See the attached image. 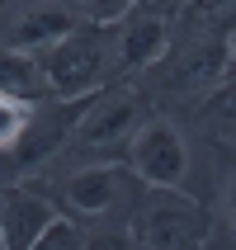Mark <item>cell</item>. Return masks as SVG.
Returning <instances> with one entry per match:
<instances>
[{
    "label": "cell",
    "mask_w": 236,
    "mask_h": 250,
    "mask_svg": "<svg viewBox=\"0 0 236 250\" xmlns=\"http://www.w3.org/2000/svg\"><path fill=\"white\" fill-rule=\"evenodd\" d=\"M28 184H38L57 212L76 217L90 246H128V217L142 194V180L123 161H81L66 175H28Z\"/></svg>",
    "instance_id": "6da1fadb"
},
{
    "label": "cell",
    "mask_w": 236,
    "mask_h": 250,
    "mask_svg": "<svg viewBox=\"0 0 236 250\" xmlns=\"http://www.w3.org/2000/svg\"><path fill=\"white\" fill-rule=\"evenodd\" d=\"M222 81H232V24L189 33V38L170 33V47L161 52V62H151L137 76V85L147 90L156 109H175V113H184L194 99H203Z\"/></svg>",
    "instance_id": "7a4b0ae2"
},
{
    "label": "cell",
    "mask_w": 236,
    "mask_h": 250,
    "mask_svg": "<svg viewBox=\"0 0 236 250\" xmlns=\"http://www.w3.org/2000/svg\"><path fill=\"white\" fill-rule=\"evenodd\" d=\"M156 104L147 99L137 81H109L99 85L95 99L85 104L81 123L71 132V142L62 146V156H76V161H123L128 137L137 132V123L151 113ZM57 156V161H62Z\"/></svg>",
    "instance_id": "3957f363"
},
{
    "label": "cell",
    "mask_w": 236,
    "mask_h": 250,
    "mask_svg": "<svg viewBox=\"0 0 236 250\" xmlns=\"http://www.w3.org/2000/svg\"><path fill=\"white\" fill-rule=\"evenodd\" d=\"M217 236L213 208L189 189H166V184H142L132 217H128V241L151 250H180V246H208Z\"/></svg>",
    "instance_id": "277c9868"
},
{
    "label": "cell",
    "mask_w": 236,
    "mask_h": 250,
    "mask_svg": "<svg viewBox=\"0 0 236 250\" xmlns=\"http://www.w3.org/2000/svg\"><path fill=\"white\" fill-rule=\"evenodd\" d=\"M38 62V81L47 95H90L99 85L113 81L109 66V24H71L62 38H52L43 52H33Z\"/></svg>",
    "instance_id": "5b68a950"
},
{
    "label": "cell",
    "mask_w": 236,
    "mask_h": 250,
    "mask_svg": "<svg viewBox=\"0 0 236 250\" xmlns=\"http://www.w3.org/2000/svg\"><path fill=\"white\" fill-rule=\"evenodd\" d=\"M123 166L142 184H166V189H189L194 180V137L184 118L170 109H151L137 123V132L123 146Z\"/></svg>",
    "instance_id": "8992f818"
},
{
    "label": "cell",
    "mask_w": 236,
    "mask_h": 250,
    "mask_svg": "<svg viewBox=\"0 0 236 250\" xmlns=\"http://www.w3.org/2000/svg\"><path fill=\"white\" fill-rule=\"evenodd\" d=\"M95 99V90L90 95H43L33 99V113H28L24 132H19V142L10 146V161L14 170H19V180H28V175H38L43 166H52L57 156H62V146L71 142V132H76V123H81L85 104Z\"/></svg>",
    "instance_id": "52a82bcc"
},
{
    "label": "cell",
    "mask_w": 236,
    "mask_h": 250,
    "mask_svg": "<svg viewBox=\"0 0 236 250\" xmlns=\"http://www.w3.org/2000/svg\"><path fill=\"white\" fill-rule=\"evenodd\" d=\"M166 47H170V14H161L156 5L137 0L123 19L109 24V66H113V81H137L151 62H161Z\"/></svg>",
    "instance_id": "ba28073f"
},
{
    "label": "cell",
    "mask_w": 236,
    "mask_h": 250,
    "mask_svg": "<svg viewBox=\"0 0 236 250\" xmlns=\"http://www.w3.org/2000/svg\"><path fill=\"white\" fill-rule=\"evenodd\" d=\"M71 24H81L71 0H5L0 5V47L33 57L52 38H62Z\"/></svg>",
    "instance_id": "9c48e42d"
},
{
    "label": "cell",
    "mask_w": 236,
    "mask_h": 250,
    "mask_svg": "<svg viewBox=\"0 0 236 250\" xmlns=\"http://www.w3.org/2000/svg\"><path fill=\"white\" fill-rule=\"evenodd\" d=\"M57 217L52 198L28 180H5L0 184V246L33 250L38 231Z\"/></svg>",
    "instance_id": "30bf717a"
},
{
    "label": "cell",
    "mask_w": 236,
    "mask_h": 250,
    "mask_svg": "<svg viewBox=\"0 0 236 250\" xmlns=\"http://www.w3.org/2000/svg\"><path fill=\"white\" fill-rule=\"evenodd\" d=\"M184 118L194 123V132L208 142V146L217 142L222 151H232V127H236V123H232V81L213 85L203 99H194V104L184 109Z\"/></svg>",
    "instance_id": "8fae6325"
},
{
    "label": "cell",
    "mask_w": 236,
    "mask_h": 250,
    "mask_svg": "<svg viewBox=\"0 0 236 250\" xmlns=\"http://www.w3.org/2000/svg\"><path fill=\"white\" fill-rule=\"evenodd\" d=\"M0 90L5 95H24V99L47 95L43 81H38V62L28 52H10V47H0Z\"/></svg>",
    "instance_id": "7c38bea8"
},
{
    "label": "cell",
    "mask_w": 236,
    "mask_h": 250,
    "mask_svg": "<svg viewBox=\"0 0 236 250\" xmlns=\"http://www.w3.org/2000/svg\"><path fill=\"white\" fill-rule=\"evenodd\" d=\"M76 246H90V236H85V227L76 217H66V212H57L52 222L38 231V241H33V250H76Z\"/></svg>",
    "instance_id": "4fadbf2b"
},
{
    "label": "cell",
    "mask_w": 236,
    "mask_h": 250,
    "mask_svg": "<svg viewBox=\"0 0 236 250\" xmlns=\"http://www.w3.org/2000/svg\"><path fill=\"white\" fill-rule=\"evenodd\" d=\"M28 113H33V99L24 95H5L0 90V151H10L14 142H19V132H24Z\"/></svg>",
    "instance_id": "5bb4252c"
},
{
    "label": "cell",
    "mask_w": 236,
    "mask_h": 250,
    "mask_svg": "<svg viewBox=\"0 0 236 250\" xmlns=\"http://www.w3.org/2000/svg\"><path fill=\"white\" fill-rule=\"evenodd\" d=\"M71 5H76V14L90 19V24H113V19H123L137 0H71Z\"/></svg>",
    "instance_id": "9a60e30c"
},
{
    "label": "cell",
    "mask_w": 236,
    "mask_h": 250,
    "mask_svg": "<svg viewBox=\"0 0 236 250\" xmlns=\"http://www.w3.org/2000/svg\"><path fill=\"white\" fill-rule=\"evenodd\" d=\"M5 180H19V170H14L10 151H0V184H5Z\"/></svg>",
    "instance_id": "2e32d148"
},
{
    "label": "cell",
    "mask_w": 236,
    "mask_h": 250,
    "mask_svg": "<svg viewBox=\"0 0 236 250\" xmlns=\"http://www.w3.org/2000/svg\"><path fill=\"white\" fill-rule=\"evenodd\" d=\"M147 5H156V10H161V14H170V19H175V10H180L184 0H147Z\"/></svg>",
    "instance_id": "e0dca14e"
},
{
    "label": "cell",
    "mask_w": 236,
    "mask_h": 250,
    "mask_svg": "<svg viewBox=\"0 0 236 250\" xmlns=\"http://www.w3.org/2000/svg\"><path fill=\"white\" fill-rule=\"evenodd\" d=\"M0 5H5V0H0Z\"/></svg>",
    "instance_id": "ac0fdd59"
}]
</instances>
